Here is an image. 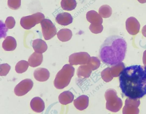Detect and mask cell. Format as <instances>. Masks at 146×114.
<instances>
[{
    "label": "cell",
    "mask_w": 146,
    "mask_h": 114,
    "mask_svg": "<svg viewBox=\"0 0 146 114\" xmlns=\"http://www.w3.org/2000/svg\"><path fill=\"white\" fill-rule=\"evenodd\" d=\"M119 87L122 93L132 99L146 94V66L133 65L124 68L119 75Z\"/></svg>",
    "instance_id": "6da1fadb"
},
{
    "label": "cell",
    "mask_w": 146,
    "mask_h": 114,
    "mask_svg": "<svg viewBox=\"0 0 146 114\" xmlns=\"http://www.w3.org/2000/svg\"><path fill=\"white\" fill-rule=\"evenodd\" d=\"M127 48L125 40L122 37L113 35L107 37L100 46L99 57L103 63L115 65L125 58Z\"/></svg>",
    "instance_id": "7a4b0ae2"
},
{
    "label": "cell",
    "mask_w": 146,
    "mask_h": 114,
    "mask_svg": "<svg viewBox=\"0 0 146 114\" xmlns=\"http://www.w3.org/2000/svg\"><path fill=\"white\" fill-rule=\"evenodd\" d=\"M44 18L45 16L43 13L38 12L31 15L23 17L20 20V24L24 29H29L40 23Z\"/></svg>",
    "instance_id": "3957f363"
},
{
    "label": "cell",
    "mask_w": 146,
    "mask_h": 114,
    "mask_svg": "<svg viewBox=\"0 0 146 114\" xmlns=\"http://www.w3.org/2000/svg\"><path fill=\"white\" fill-rule=\"evenodd\" d=\"M40 24L43 35L45 40H49L56 34V28L50 20L44 19L40 22Z\"/></svg>",
    "instance_id": "277c9868"
},
{
    "label": "cell",
    "mask_w": 146,
    "mask_h": 114,
    "mask_svg": "<svg viewBox=\"0 0 146 114\" xmlns=\"http://www.w3.org/2000/svg\"><path fill=\"white\" fill-rule=\"evenodd\" d=\"M33 85V82L31 79H24L15 87L14 89V93L18 96L24 95L31 90Z\"/></svg>",
    "instance_id": "5b68a950"
},
{
    "label": "cell",
    "mask_w": 146,
    "mask_h": 114,
    "mask_svg": "<svg viewBox=\"0 0 146 114\" xmlns=\"http://www.w3.org/2000/svg\"><path fill=\"white\" fill-rule=\"evenodd\" d=\"M125 26L128 33L131 35H134L139 32L140 25L139 21L135 17L131 16L126 20Z\"/></svg>",
    "instance_id": "8992f818"
},
{
    "label": "cell",
    "mask_w": 146,
    "mask_h": 114,
    "mask_svg": "<svg viewBox=\"0 0 146 114\" xmlns=\"http://www.w3.org/2000/svg\"><path fill=\"white\" fill-rule=\"evenodd\" d=\"M33 75L37 81L44 82L47 81L49 79L50 73L46 69L39 67L34 71Z\"/></svg>",
    "instance_id": "52a82bcc"
},
{
    "label": "cell",
    "mask_w": 146,
    "mask_h": 114,
    "mask_svg": "<svg viewBox=\"0 0 146 114\" xmlns=\"http://www.w3.org/2000/svg\"><path fill=\"white\" fill-rule=\"evenodd\" d=\"M87 20L91 24L94 25H102L103 19L102 17L96 11L91 10L86 14Z\"/></svg>",
    "instance_id": "ba28073f"
},
{
    "label": "cell",
    "mask_w": 146,
    "mask_h": 114,
    "mask_svg": "<svg viewBox=\"0 0 146 114\" xmlns=\"http://www.w3.org/2000/svg\"><path fill=\"white\" fill-rule=\"evenodd\" d=\"M57 23L60 25L66 26L71 23L73 18L71 15L67 12H62L57 15L56 19Z\"/></svg>",
    "instance_id": "9c48e42d"
},
{
    "label": "cell",
    "mask_w": 146,
    "mask_h": 114,
    "mask_svg": "<svg viewBox=\"0 0 146 114\" xmlns=\"http://www.w3.org/2000/svg\"><path fill=\"white\" fill-rule=\"evenodd\" d=\"M30 105L32 110L36 113L42 112L45 108L44 101L41 98L38 97H35L31 100Z\"/></svg>",
    "instance_id": "30bf717a"
},
{
    "label": "cell",
    "mask_w": 146,
    "mask_h": 114,
    "mask_svg": "<svg viewBox=\"0 0 146 114\" xmlns=\"http://www.w3.org/2000/svg\"><path fill=\"white\" fill-rule=\"evenodd\" d=\"M42 53L34 52L29 57L28 60L29 66L35 67L40 65L43 61Z\"/></svg>",
    "instance_id": "8fae6325"
},
{
    "label": "cell",
    "mask_w": 146,
    "mask_h": 114,
    "mask_svg": "<svg viewBox=\"0 0 146 114\" xmlns=\"http://www.w3.org/2000/svg\"><path fill=\"white\" fill-rule=\"evenodd\" d=\"M32 47L35 52L40 53L45 52L48 47L45 42L39 39L33 41Z\"/></svg>",
    "instance_id": "7c38bea8"
},
{
    "label": "cell",
    "mask_w": 146,
    "mask_h": 114,
    "mask_svg": "<svg viewBox=\"0 0 146 114\" xmlns=\"http://www.w3.org/2000/svg\"><path fill=\"white\" fill-rule=\"evenodd\" d=\"M2 47L6 51H13L17 47V42L13 37L8 36L6 37L2 43Z\"/></svg>",
    "instance_id": "4fadbf2b"
},
{
    "label": "cell",
    "mask_w": 146,
    "mask_h": 114,
    "mask_svg": "<svg viewBox=\"0 0 146 114\" xmlns=\"http://www.w3.org/2000/svg\"><path fill=\"white\" fill-rule=\"evenodd\" d=\"M57 36L58 39L62 42H66L70 40L72 36V31L67 28L60 29L57 33Z\"/></svg>",
    "instance_id": "5bb4252c"
},
{
    "label": "cell",
    "mask_w": 146,
    "mask_h": 114,
    "mask_svg": "<svg viewBox=\"0 0 146 114\" xmlns=\"http://www.w3.org/2000/svg\"><path fill=\"white\" fill-rule=\"evenodd\" d=\"M76 0H61V6L63 9L71 11L74 9L77 6Z\"/></svg>",
    "instance_id": "9a60e30c"
},
{
    "label": "cell",
    "mask_w": 146,
    "mask_h": 114,
    "mask_svg": "<svg viewBox=\"0 0 146 114\" xmlns=\"http://www.w3.org/2000/svg\"><path fill=\"white\" fill-rule=\"evenodd\" d=\"M98 12L102 17L108 18L111 16L112 14V9L109 5H104L100 7Z\"/></svg>",
    "instance_id": "2e32d148"
},
{
    "label": "cell",
    "mask_w": 146,
    "mask_h": 114,
    "mask_svg": "<svg viewBox=\"0 0 146 114\" xmlns=\"http://www.w3.org/2000/svg\"><path fill=\"white\" fill-rule=\"evenodd\" d=\"M28 62L22 60L19 61L15 67L16 71L19 73H22L26 71L29 67Z\"/></svg>",
    "instance_id": "e0dca14e"
},
{
    "label": "cell",
    "mask_w": 146,
    "mask_h": 114,
    "mask_svg": "<svg viewBox=\"0 0 146 114\" xmlns=\"http://www.w3.org/2000/svg\"><path fill=\"white\" fill-rule=\"evenodd\" d=\"M21 0H8L7 5L9 7L13 10H17L21 5Z\"/></svg>",
    "instance_id": "ac0fdd59"
},
{
    "label": "cell",
    "mask_w": 146,
    "mask_h": 114,
    "mask_svg": "<svg viewBox=\"0 0 146 114\" xmlns=\"http://www.w3.org/2000/svg\"><path fill=\"white\" fill-rule=\"evenodd\" d=\"M89 29L93 33L97 34L101 33L103 29V27L102 25H94L91 24Z\"/></svg>",
    "instance_id": "d6986e66"
},
{
    "label": "cell",
    "mask_w": 146,
    "mask_h": 114,
    "mask_svg": "<svg viewBox=\"0 0 146 114\" xmlns=\"http://www.w3.org/2000/svg\"><path fill=\"white\" fill-rule=\"evenodd\" d=\"M10 69V66L7 63L1 64L0 66V75L6 76L9 72Z\"/></svg>",
    "instance_id": "ffe728a7"
},
{
    "label": "cell",
    "mask_w": 146,
    "mask_h": 114,
    "mask_svg": "<svg viewBox=\"0 0 146 114\" xmlns=\"http://www.w3.org/2000/svg\"><path fill=\"white\" fill-rule=\"evenodd\" d=\"M15 24V20L13 17L11 16L8 17L6 19L5 24L8 29H11L14 27Z\"/></svg>",
    "instance_id": "44dd1931"
},
{
    "label": "cell",
    "mask_w": 146,
    "mask_h": 114,
    "mask_svg": "<svg viewBox=\"0 0 146 114\" xmlns=\"http://www.w3.org/2000/svg\"><path fill=\"white\" fill-rule=\"evenodd\" d=\"M141 32L143 35L146 37V25L143 26L142 28Z\"/></svg>",
    "instance_id": "7402d4cb"
},
{
    "label": "cell",
    "mask_w": 146,
    "mask_h": 114,
    "mask_svg": "<svg viewBox=\"0 0 146 114\" xmlns=\"http://www.w3.org/2000/svg\"><path fill=\"white\" fill-rule=\"evenodd\" d=\"M140 3L143 4L146 3V0H137Z\"/></svg>",
    "instance_id": "603a6c76"
}]
</instances>
